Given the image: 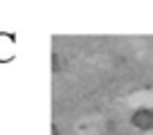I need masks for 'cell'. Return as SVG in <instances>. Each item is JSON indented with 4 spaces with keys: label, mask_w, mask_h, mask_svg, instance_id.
Here are the masks:
<instances>
[{
    "label": "cell",
    "mask_w": 153,
    "mask_h": 135,
    "mask_svg": "<svg viewBox=\"0 0 153 135\" xmlns=\"http://www.w3.org/2000/svg\"><path fill=\"white\" fill-rule=\"evenodd\" d=\"M133 126H137V128H142V131H149V128H153V113L151 111H137L133 115Z\"/></svg>",
    "instance_id": "7a4b0ae2"
},
{
    "label": "cell",
    "mask_w": 153,
    "mask_h": 135,
    "mask_svg": "<svg viewBox=\"0 0 153 135\" xmlns=\"http://www.w3.org/2000/svg\"><path fill=\"white\" fill-rule=\"evenodd\" d=\"M16 52V41L11 34H0V61H9L14 59Z\"/></svg>",
    "instance_id": "6da1fadb"
}]
</instances>
